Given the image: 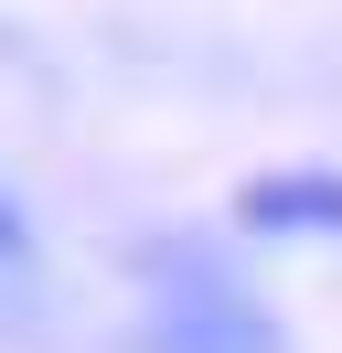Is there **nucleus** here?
Listing matches in <instances>:
<instances>
[{
	"mask_svg": "<svg viewBox=\"0 0 342 353\" xmlns=\"http://www.w3.org/2000/svg\"><path fill=\"white\" fill-rule=\"evenodd\" d=\"M0 257H21V214H11V203H0Z\"/></svg>",
	"mask_w": 342,
	"mask_h": 353,
	"instance_id": "3",
	"label": "nucleus"
},
{
	"mask_svg": "<svg viewBox=\"0 0 342 353\" xmlns=\"http://www.w3.org/2000/svg\"><path fill=\"white\" fill-rule=\"evenodd\" d=\"M235 214L268 236H342V172H256Z\"/></svg>",
	"mask_w": 342,
	"mask_h": 353,
	"instance_id": "2",
	"label": "nucleus"
},
{
	"mask_svg": "<svg viewBox=\"0 0 342 353\" xmlns=\"http://www.w3.org/2000/svg\"><path fill=\"white\" fill-rule=\"evenodd\" d=\"M139 279H150V332H161V353H278V321L246 300V279H235L225 257H203V246H150Z\"/></svg>",
	"mask_w": 342,
	"mask_h": 353,
	"instance_id": "1",
	"label": "nucleus"
}]
</instances>
